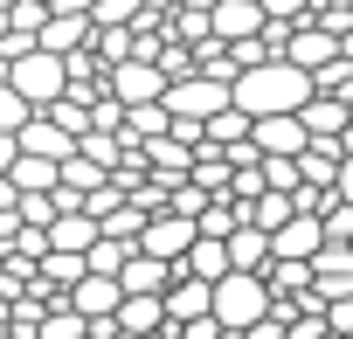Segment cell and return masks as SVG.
Masks as SVG:
<instances>
[{
  "label": "cell",
  "mask_w": 353,
  "mask_h": 339,
  "mask_svg": "<svg viewBox=\"0 0 353 339\" xmlns=\"http://www.w3.org/2000/svg\"><path fill=\"white\" fill-rule=\"evenodd\" d=\"M312 97V76L305 70H291L284 56H270V63H256V70H236L229 76V104L243 111V118H277V111H298Z\"/></svg>",
  "instance_id": "1"
},
{
  "label": "cell",
  "mask_w": 353,
  "mask_h": 339,
  "mask_svg": "<svg viewBox=\"0 0 353 339\" xmlns=\"http://www.w3.org/2000/svg\"><path fill=\"white\" fill-rule=\"evenodd\" d=\"M263 311H270V291H263L256 270H222V277L208 284V318H215L222 332H243V325H256Z\"/></svg>",
  "instance_id": "2"
},
{
  "label": "cell",
  "mask_w": 353,
  "mask_h": 339,
  "mask_svg": "<svg viewBox=\"0 0 353 339\" xmlns=\"http://www.w3.org/2000/svg\"><path fill=\"white\" fill-rule=\"evenodd\" d=\"M63 56H49V49H21L14 63H8V90L28 104V111H42V104H56L63 97Z\"/></svg>",
  "instance_id": "3"
},
{
  "label": "cell",
  "mask_w": 353,
  "mask_h": 339,
  "mask_svg": "<svg viewBox=\"0 0 353 339\" xmlns=\"http://www.w3.org/2000/svg\"><path fill=\"white\" fill-rule=\"evenodd\" d=\"M222 104H229V83H215V76H173V83L159 90V111L181 118V125H201V118L222 111Z\"/></svg>",
  "instance_id": "4"
},
{
  "label": "cell",
  "mask_w": 353,
  "mask_h": 339,
  "mask_svg": "<svg viewBox=\"0 0 353 339\" xmlns=\"http://www.w3.org/2000/svg\"><path fill=\"white\" fill-rule=\"evenodd\" d=\"M194 243V222L188 215H173V208H159V215H145L139 222V236H132V249H145V256H159V263H181V249Z\"/></svg>",
  "instance_id": "5"
},
{
  "label": "cell",
  "mask_w": 353,
  "mask_h": 339,
  "mask_svg": "<svg viewBox=\"0 0 353 339\" xmlns=\"http://www.w3.org/2000/svg\"><path fill=\"white\" fill-rule=\"evenodd\" d=\"M104 90H111L118 104H159L166 76H159L145 56H125V63H111V70H104Z\"/></svg>",
  "instance_id": "6"
},
{
  "label": "cell",
  "mask_w": 353,
  "mask_h": 339,
  "mask_svg": "<svg viewBox=\"0 0 353 339\" xmlns=\"http://www.w3.org/2000/svg\"><path fill=\"white\" fill-rule=\"evenodd\" d=\"M298 145H305V125H298V111L250 118V152H256V159H291Z\"/></svg>",
  "instance_id": "7"
},
{
  "label": "cell",
  "mask_w": 353,
  "mask_h": 339,
  "mask_svg": "<svg viewBox=\"0 0 353 339\" xmlns=\"http://www.w3.org/2000/svg\"><path fill=\"white\" fill-rule=\"evenodd\" d=\"M173 277H181V270L159 263V256H145V249H132V256L118 263V291H125V298H159Z\"/></svg>",
  "instance_id": "8"
},
{
  "label": "cell",
  "mask_w": 353,
  "mask_h": 339,
  "mask_svg": "<svg viewBox=\"0 0 353 339\" xmlns=\"http://www.w3.org/2000/svg\"><path fill=\"white\" fill-rule=\"evenodd\" d=\"M14 152H35V159H70V152H77V138H70L63 125H49L42 111H28V118L14 125Z\"/></svg>",
  "instance_id": "9"
},
{
  "label": "cell",
  "mask_w": 353,
  "mask_h": 339,
  "mask_svg": "<svg viewBox=\"0 0 353 339\" xmlns=\"http://www.w3.org/2000/svg\"><path fill=\"white\" fill-rule=\"evenodd\" d=\"M263 243H270V256H277V263H305V256H312L325 236H319V215H284V222H277Z\"/></svg>",
  "instance_id": "10"
},
{
  "label": "cell",
  "mask_w": 353,
  "mask_h": 339,
  "mask_svg": "<svg viewBox=\"0 0 353 339\" xmlns=\"http://www.w3.org/2000/svg\"><path fill=\"white\" fill-rule=\"evenodd\" d=\"M118 298H125V291H118V277H90V270L63 291V305H70L83 325H90V318H111V311H118Z\"/></svg>",
  "instance_id": "11"
},
{
  "label": "cell",
  "mask_w": 353,
  "mask_h": 339,
  "mask_svg": "<svg viewBox=\"0 0 353 339\" xmlns=\"http://www.w3.org/2000/svg\"><path fill=\"white\" fill-rule=\"evenodd\" d=\"M263 28V8L256 0H215L208 8V35L215 42H243V35H256Z\"/></svg>",
  "instance_id": "12"
},
{
  "label": "cell",
  "mask_w": 353,
  "mask_h": 339,
  "mask_svg": "<svg viewBox=\"0 0 353 339\" xmlns=\"http://www.w3.org/2000/svg\"><path fill=\"white\" fill-rule=\"evenodd\" d=\"M298 125H305V138H339V132H346V97L312 90V97L298 104Z\"/></svg>",
  "instance_id": "13"
},
{
  "label": "cell",
  "mask_w": 353,
  "mask_h": 339,
  "mask_svg": "<svg viewBox=\"0 0 353 339\" xmlns=\"http://www.w3.org/2000/svg\"><path fill=\"white\" fill-rule=\"evenodd\" d=\"M181 277H201V284H215L222 270H229V249H222V236H194L188 249H181V263H173Z\"/></svg>",
  "instance_id": "14"
},
{
  "label": "cell",
  "mask_w": 353,
  "mask_h": 339,
  "mask_svg": "<svg viewBox=\"0 0 353 339\" xmlns=\"http://www.w3.org/2000/svg\"><path fill=\"white\" fill-rule=\"evenodd\" d=\"M97 243V222L83 215V208H70V215H56L49 229H42V249H70V256H83Z\"/></svg>",
  "instance_id": "15"
},
{
  "label": "cell",
  "mask_w": 353,
  "mask_h": 339,
  "mask_svg": "<svg viewBox=\"0 0 353 339\" xmlns=\"http://www.w3.org/2000/svg\"><path fill=\"white\" fill-rule=\"evenodd\" d=\"M159 305H166V325H181V318H208V284H201V277H173V284L159 291Z\"/></svg>",
  "instance_id": "16"
},
{
  "label": "cell",
  "mask_w": 353,
  "mask_h": 339,
  "mask_svg": "<svg viewBox=\"0 0 353 339\" xmlns=\"http://www.w3.org/2000/svg\"><path fill=\"white\" fill-rule=\"evenodd\" d=\"M83 35H90V21H83V14H42V28H35V49H49V56H70V49H83Z\"/></svg>",
  "instance_id": "17"
},
{
  "label": "cell",
  "mask_w": 353,
  "mask_h": 339,
  "mask_svg": "<svg viewBox=\"0 0 353 339\" xmlns=\"http://www.w3.org/2000/svg\"><path fill=\"white\" fill-rule=\"evenodd\" d=\"M222 249H229V270H256V277H263V263H270V243H263V229H250V222H236V229L222 236Z\"/></svg>",
  "instance_id": "18"
},
{
  "label": "cell",
  "mask_w": 353,
  "mask_h": 339,
  "mask_svg": "<svg viewBox=\"0 0 353 339\" xmlns=\"http://www.w3.org/2000/svg\"><path fill=\"white\" fill-rule=\"evenodd\" d=\"M111 325H118V332H139V339H145V332H166V305H159V298H118Z\"/></svg>",
  "instance_id": "19"
},
{
  "label": "cell",
  "mask_w": 353,
  "mask_h": 339,
  "mask_svg": "<svg viewBox=\"0 0 353 339\" xmlns=\"http://www.w3.org/2000/svg\"><path fill=\"white\" fill-rule=\"evenodd\" d=\"M8 181H14V194H49V187H56V159H35V152H14V166H8Z\"/></svg>",
  "instance_id": "20"
},
{
  "label": "cell",
  "mask_w": 353,
  "mask_h": 339,
  "mask_svg": "<svg viewBox=\"0 0 353 339\" xmlns=\"http://www.w3.org/2000/svg\"><path fill=\"white\" fill-rule=\"evenodd\" d=\"M201 138H208V145H236V138H250V118H243L236 104H222V111L201 118Z\"/></svg>",
  "instance_id": "21"
},
{
  "label": "cell",
  "mask_w": 353,
  "mask_h": 339,
  "mask_svg": "<svg viewBox=\"0 0 353 339\" xmlns=\"http://www.w3.org/2000/svg\"><path fill=\"white\" fill-rule=\"evenodd\" d=\"M132 256V243H111V236H97L90 249H83V270L90 277H118V263Z\"/></svg>",
  "instance_id": "22"
},
{
  "label": "cell",
  "mask_w": 353,
  "mask_h": 339,
  "mask_svg": "<svg viewBox=\"0 0 353 339\" xmlns=\"http://www.w3.org/2000/svg\"><path fill=\"white\" fill-rule=\"evenodd\" d=\"M139 222H145V208H132V201H118L111 215H97V236H111V243H132V236H139Z\"/></svg>",
  "instance_id": "23"
},
{
  "label": "cell",
  "mask_w": 353,
  "mask_h": 339,
  "mask_svg": "<svg viewBox=\"0 0 353 339\" xmlns=\"http://www.w3.org/2000/svg\"><path fill=\"white\" fill-rule=\"evenodd\" d=\"M35 339H83V318H77L70 305H49V311L35 318Z\"/></svg>",
  "instance_id": "24"
},
{
  "label": "cell",
  "mask_w": 353,
  "mask_h": 339,
  "mask_svg": "<svg viewBox=\"0 0 353 339\" xmlns=\"http://www.w3.org/2000/svg\"><path fill=\"white\" fill-rule=\"evenodd\" d=\"M132 14H139V0H90L83 8L90 28H132Z\"/></svg>",
  "instance_id": "25"
},
{
  "label": "cell",
  "mask_w": 353,
  "mask_h": 339,
  "mask_svg": "<svg viewBox=\"0 0 353 339\" xmlns=\"http://www.w3.org/2000/svg\"><path fill=\"white\" fill-rule=\"evenodd\" d=\"M319 236H325V243H353V208H346V201H325Z\"/></svg>",
  "instance_id": "26"
},
{
  "label": "cell",
  "mask_w": 353,
  "mask_h": 339,
  "mask_svg": "<svg viewBox=\"0 0 353 339\" xmlns=\"http://www.w3.org/2000/svg\"><path fill=\"white\" fill-rule=\"evenodd\" d=\"M256 174H263V187H277V194L298 187V166H291V159H256Z\"/></svg>",
  "instance_id": "27"
},
{
  "label": "cell",
  "mask_w": 353,
  "mask_h": 339,
  "mask_svg": "<svg viewBox=\"0 0 353 339\" xmlns=\"http://www.w3.org/2000/svg\"><path fill=\"white\" fill-rule=\"evenodd\" d=\"M325 332H332V339H339V332H353V291L325 305Z\"/></svg>",
  "instance_id": "28"
},
{
  "label": "cell",
  "mask_w": 353,
  "mask_h": 339,
  "mask_svg": "<svg viewBox=\"0 0 353 339\" xmlns=\"http://www.w3.org/2000/svg\"><path fill=\"white\" fill-rule=\"evenodd\" d=\"M21 118H28V104H21V97L8 90V83H0V132H14Z\"/></svg>",
  "instance_id": "29"
},
{
  "label": "cell",
  "mask_w": 353,
  "mask_h": 339,
  "mask_svg": "<svg viewBox=\"0 0 353 339\" xmlns=\"http://www.w3.org/2000/svg\"><path fill=\"white\" fill-rule=\"evenodd\" d=\"M332 201H346V208H353V152L332 166Z\"/></svg>",
  "instance_id": "30"
},
{
  "label": "cell",
  "mask_w": 353,
  "mask_h": 339,
  "mask_svg": "<svg viewBox=\"0 0 353 339\" xmlns=\"http://www.w3.org/2000/svg\"><path fill=\"white\" fill-rule=\"evenodd\" d=\"M14 166V132H0V174Z\"/></svg>",
  "instance_id": "31"
},
{
  "label": "cell",
  "mask_w": 353,
  "mask_h": 339,
  "mask_svg": "<svg viewBox=\"0 0 353 339\" xmlns=\"http://www.w3.org/2000/svg\"><path fill=\"white\" fill-rule=\"evenodd\" d=\"M0 208H14V181L8 174H0Z\"/></svg>",
  "instance_id": "32"
},
{
  "label": "cell",
  "mask_w": 353,
  "mask_h": 339,
  "mask_svg": "<svg viewBox=\"0 0 353 339\" xmlns=\"http://www.w3.org/2000/svg\"><path fill=\"white\" fill-rule=\"evenodd\" d=\"M339 56H346V63H353V28H346V35H339Z\"/></svg>",
  "instance_id": "33"
},
{
  "label": "cell",
  "mask_w": 353,
  "mask_h": 339,
  "mask_svg": "<svg viewBox=\"0 0 353 339\" xmlns=\"http://www.w3.org/2000/svg\"><path fill=\"white\" fill-rule=\"evenodd\" d=\"M173 8H201V14H208V8H215V0H173Z\"/></svg>",
  "instance_id": "34"
},
{
  "label": "cell",
  "mask_w": 353,
  "mask_h": 339,
  "mask_svg": "<svg viewBox=\"0 0 353 339\" xmlns=\"http://www.w3.org/2000/svg\"><path fill=\"white\" fill-rule=\"evenodd\" d=\"M111 339H139V332H111Z\"/></svg>",
  "instance_id": "35"
},
{
  "label": "cell",
  "mask_w": 353,
  "mask_h": 339,
  "mask_svg": "<svg viewBox=\"0 0 353 339\" xmlns=\"http://www.w3.org/2000/svg\"><path fill=\"white\" fill-rule=\"evenodd\" d=\"M0 8H14V0H0Z\"/></svg>",
  "instance_id": "36"
},
{
  "label": "cell",
  "mask_w": 353,
  "mask_h": 339,
  "mask_svg": "<svg viewBox=\"0 0 353 339\" xmlns=\"http://www.w3.org/2000/svg\"><path fill=\"white\" fill-rule=\"evenodd\" d=\"M339 339H353V332H339Z\"/></svg>",
  "instance_id": "37"
}]
</instances>
